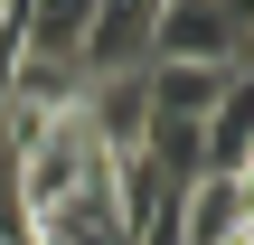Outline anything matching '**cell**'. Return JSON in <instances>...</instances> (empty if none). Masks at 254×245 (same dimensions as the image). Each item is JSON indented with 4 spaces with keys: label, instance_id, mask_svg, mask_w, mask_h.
Masks as SVG:
<instances>
[{
    "label": "cell",
    "instance_id": "1",
    "mask_svg": "<svg viewBox=\"0 0 254 245\" xmlns=\"http://www.w3.org/2000/svg\"><path fill=\"white\" fill-rule=\"evenodd\" d=\"M254 19L226 0H160L151 9V66H245Z\"/></svg>",
    "mask_w": 254,
    "mask_h": 245
},
{
    "label": "cell",
    "instance_id": "2",
    "mask_svg": "<svg viewBox=\"0 0 254 245\" xmlns=\"http://www.w3.org/2000/svg\"><path fill=\"white\" fill-rule=\"evenodd\" d=\"M141 66H151V0H94L85 9L75 76L85 85H113V76H141Z\"/></svg>",
    "mask_w": 254,
    "mask_h": 245
},
{
    "label": "cell",
    "instance_id": "3",
    "mask_svg": "<svg viewBox=\"0 0 254 245\" xmlns=\"http://www.w3.org/2000/svg\"><path fill=\"white\" fill-rule=\"evenodd\" d=\"M19 227H28V245H132V236H123V208H113V170L85 179L75 198H57V208L19 217Z\"/></svg>",
    "mask_w": 254,
    "mask_h": 245
},
{
    "label": "cell",
    "instance_id": "4",
    "mask_svg": "<svg viewBox=\"0 0 254 245\" xmlns=\"http://www.w3.org/2000/svg\"><path fill=\"white\" fill-rule=\"evenodd\" d=\"M179 245H254V179H198L179 198Z\"/></svg>",
    "mask_w": 254,
    "mask_h": 245
},
{
    "label": "cell",
    "instance_id": "5",
    "mask_svg": "<svg viewBox=\"0 0 254 245\" xmlns=\"http://www.w3.org/2000/svg\"><path fill=\"white\" fill-rule=\"evenodd\" d=\"M198 170H207V179H254V85L245 76H236L226 104L198 123Z\"/></svg>",
    "mask_w": 254,
    "mask_h": 245
}]
</instances>
